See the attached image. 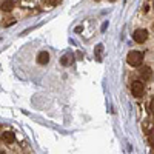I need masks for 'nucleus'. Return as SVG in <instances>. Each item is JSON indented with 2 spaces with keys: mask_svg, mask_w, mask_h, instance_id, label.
<instances>
[{
  "mask_svg": "<svg viewBox=\"0 0 154 154\" xmlns=\"http://www.w3.org/2000/svg\"><path fill=\"white\" fill-rule=\"evenodd\" d=\"M143 91H145V86L140 80H134L131 83V93L134 97H142L143 96Z\"/></svg>",
  "mask_w": 154,
  "mask_h": 154,
  "instance_id": "obj_2",
  "label": "nucleus"
},
{
  "mask_svg": "<svg viewBox=\"0 0 154 154\" xmlns=\"http://www.w3.org/2000/svg\"><path fill=\"white\" fill-rule=\"evenodd\" d=\"M60 2H62V0H43V3L51 5V6H56V5H59Z\"/></svg>",
  "mask_w": 154,
  "mask_h": 154,
  "instance_id": "obj_10",
  "label": "nucleus"
},
{
  "mask_svg": "<svg viewBox=\"0 0 154 154\" xmlns=\"http://www.w3.org/2000/svg\"><path fill=\"white\" fill-rule=\"evenodd\" d=\"M0 154H6V152H5V151H0Z\"/></svg>",
  "mask_w": 154,
  "mask_h": 154,
  "instance_id": "obj_13",
  "label": "nucleus"
},
{
  "mask_svg": "<svg viewBox=\"0 0 154 154\" xmlns=\"http://www.w3.org/2000/svg\"><path fill=\"white\" fill-rule=\"evenodd\" d=\"M133 38L137 43H143L146 38H148V31L146 29H136L133 34Z\"/></svg>",
  "mask_w": 154,
  "mask_h": 154,
  "instance_id": "obj_3",
  "label": "nucleus"
},
{
  "mask_svg": "<svg viewBox=\"0 0 154 154\" xmlns=\"http://www.w3.org/2000/svg\"><path fill=\"white\" fill-rule=\"evenodd\" d=\"M14 2H12V0H5V2L0 5V9H2L3 12H9V11H12L14 9Z\"/></svg>",
  "mask_w": 154,
  "mask_h": 154,
  "instance_id": "obj_5",
  "label": "nucleus"
},
{
  "mask_svg": "<svg viewBox=\"0 0 154 154\" xmlns=\"http://www.w3.org/2000/svg\"><path fill=\"white\" fill-rule=\"evenodd\" d=\"M2 140L6 143H12L16 140V136L12 131H5V133H2Z\"/></svg>",
  "mask_w": 154,
  "mask_h": 154,
  "instance_id": "obj_4",
  "label": "nucleus"
},
{
  "mask_svg": "<svg viewBox=\"0 0 154 154\" xmlns=\"http://www.w3.org/2000/svg\"><path fill=\"white\" fill-rule=\"evenodd\" d=\"M148 143L154 148V130H151L149 134H148Z\"/></svg>",
  "mask_w": 154,
  "mask_h": 154,
  "instance_id": "obj_9",
  "label": "nucleus"
},
{
  "mask_svg": "<svg viewBox=\"0 0 154 154\" xmlns=\"http://www.w3.org/2000/svg\"><path fill=\"white\" fill-rule=\"evenodd\" d=\"M60 63H62V65H65V66L71 65V63H72V54H65L60 59Z\"/></svg>",
  "mask_w": 154,
  "mask_h": 154,
  "instance_id": "obj_8",
  "label": "nucleus"
},
{
  "mask_svg": "<svg viewBox=\"0 0 154 154\" xmlns=\"http://www.w3.org/2000/svg\"><path fill=\"white\" fill-rule=\"evenodd\" d=\"M139 74H140V77L142 79H145V80H148L149 77H151V69L148 68V66H145V68H140V71H139Z\"/></svg>",
  "mask_w": 154,
  "mask_h": 154,
  "instance_id": "obj_7",
  "label": "nucleus"
},
{
  "mask_svg": "<svg viewBox=\"0 0 154 154\" xmlns=\"http://www.w3.org/2000/svg\"><path fill=\"white\" fill-rule=\"evenodd\" d=\"M149 109H151V112L154 114V99L151 100V103H149Z\"/></svg>",
  "mask_w": 154,
  "mask_h": 154,
  "instance_id": "obj_12",
  "label": "nucleus"
},
{
  "mask_svg": "<svg viewBox=\"0 0 154 154\" xmlns=\"http://www.w3.org/2000/svg\"><path fill=\"white\" fill-rule=\"evenodd\" d=\"M143 62V54L140 53V51H131L130 54H128V63H130L131 66H140Z\"/></svg>",
  "mask_w": 154,
  "mask_h": 154,
  "instance_id": "obj_1",
  "label": "nucleus"
},
{
  "mask_svg": "<svg viewBox=\"0 0 154 154\" xmlns=\"http://www.w3.org/2000/svg\"><path fill=\"white\" fill-rule=\"evenodd\" d=\"M109 2H116V0H109Z\"/></svg>",
  "mask_w": 154,
  "mask_h": 154,
  "instance_id": "obj_14",
  "label": "nucleus"
},
{
  "mask_svg": "<svg viewBox=\"0 0 154 154\" xmlns=\"http://www.w3.org/2000/svg\"><path fill=\"white\" fill-rule=\"evenodd\" d=\"M37 62L40 63V65H46V63L49 62V54L46 53V51H42V53H38V56H37Z\"/></svg>",
  "mask_w": 154,
  "mask_h": 154,
  "instance_id": "obj_6",
  "label": "nucleus"
},
{
  "mask_svg": "<svg viewBox=\"0 0 154 154\" xmlns=\"http://www.w3.org/2000/svg\"><path fill=\"white\" fill-rule=\"evenodd\" d=\"M14 22H16L14 19H5V20H3V25H5V26H8V25H12Z\"/></svg>",
  "mask_w": 154,
  "mask_h": 154,
  "instance_id": "obj_11",
  "label": "nucleus"
}]
</instances>
